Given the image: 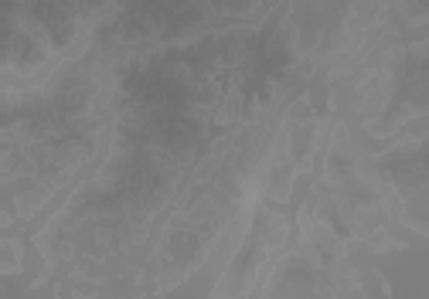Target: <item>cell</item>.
Wrapping results in <instances>:
<instances>
[{
  "label": "cell",
  "mask_w": 429,
  "mask_h": 299,
  "mask_svg": "<svg viewBox=\"0 0 429 299\" xmlns=\"http://www.w3.org/2000/svg\"><path fill=\"white\" fill-rule=\"evenodd\" d=\"M0 251H3V262H0V275L3 279H10V275L21 272V238H14V235H3V242H0Z\"/></svg>",
  "instance_id": "obj_1"
}]
</instances>
